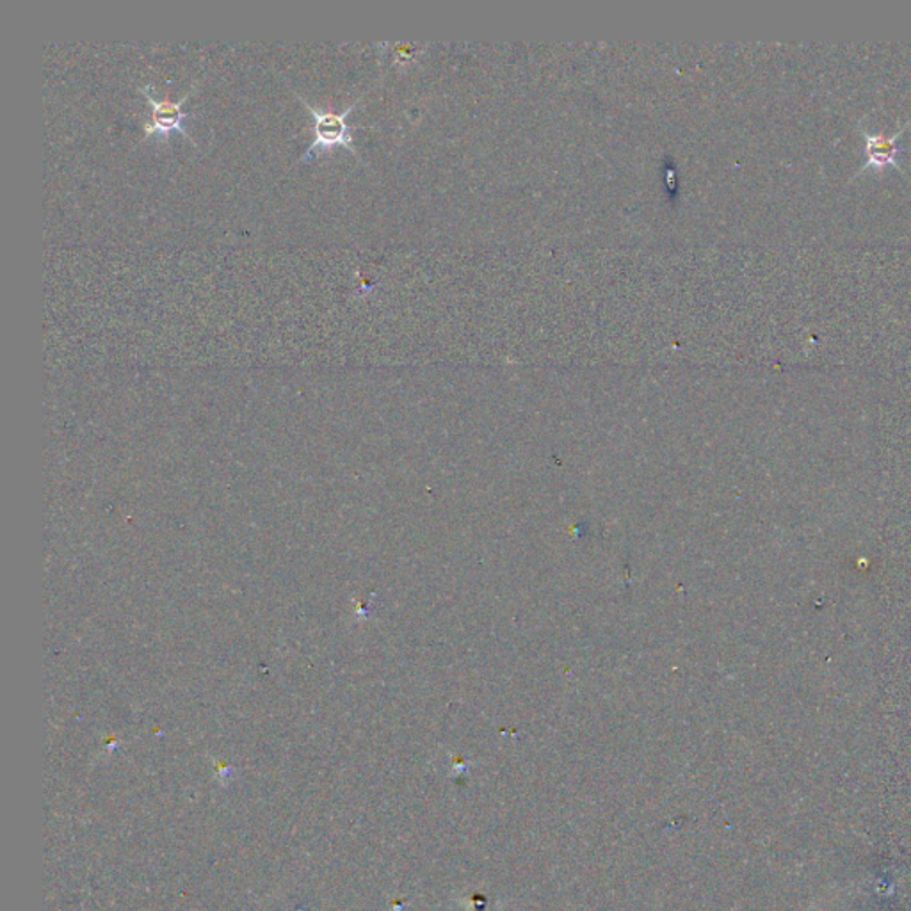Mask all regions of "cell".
Segmentation results:
<instances>
[{
  "label": "cell",
  "instance_id": "6da1fadb",
  "mask_svg": "<svg viewBox=\"0 0 911 911\" xmlns=\"http://www.w3.org/2000/svg\"><path fill=\"white\" fill-rule=\"evenodd\" d=\"M296 97L301 100V104L307 105L313 118V141L308 144L301 161L310 159L313 152H318V150H332L333 146H346L357 154V149L352 144V132H355V129H362V127H351L347 124V116L357 107L358 100L355 104L349 105L346 111L335 113L332 110H319L297 93Z\"/></svg>",
  "mask_w": 911,
  "mask_h": 911
},
{
  "label": "cell",
  "instance_id": "7a4b0ae2",
  "mask_svg": "<svg viewBox=\"0 0 911 911\" xmlns=\"http://www.w3.org/2000/svg\"><path fill=\"white\" fill-rule=\"evenodd\" d=\"M194 88H196V85L179 102H171L168 99L159 100L152 97L149 86H138L139 93L143 94L144 99L149 100L150 105H152V116L144 124L143 138L150 134L168 136L171 132H180V134L185 136L194 144V139L189 136L188 130L183 127V121L188 118V114L182 113V105L191 97Z\"/></svg>",
  "mask_w": 911,
  "mask_h": 911
},
{
  "label": "cell",
  "instance_id": "3957f363",
  "mask_svg": "<svg viewBox=\"0 0 911 911\" xmlns=\"http://www.w3.org/2000/svg\"><path fill=\"white\" fill-rule=\"evenodd\" d=\"M908 125H910V121L902 125L901 129L897 130L896 134H891L890 138L882 134H869V132L862 130L863 138H865V166L860 169V174H863L867 168H887V166H896L902 171L901 166L897 163V155H899V139L907 132Z\"/></svg>",
  "mask_w": 911,
  "mask_h": 911
}]
</instances>
